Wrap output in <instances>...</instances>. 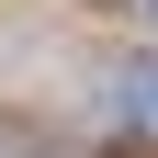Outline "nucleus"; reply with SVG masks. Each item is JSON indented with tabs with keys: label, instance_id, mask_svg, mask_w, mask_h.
<instances>
[{
	"label": "nucleus",
	"instance_id": "1",
	"mask_svg": "<svg viewBox=\"0 0 158 158\" xmlns=\"http://www.w3.org/2000/svg\"><path fill=\"white\" fill-rule=\"evenodd\" d=\"M113 113H124V124L158 147V68H124V79H113Z\"/></svg>",
	"mask_w": 158,
	"mask_h": 158
}]
</instances>
